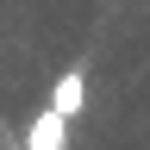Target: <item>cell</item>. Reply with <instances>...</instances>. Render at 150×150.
<instances>
[{"label":"cell","instance_id":"obj_2","mask_svg":"<svg viewBox=\"0 0 150 150\" xmlns=\"http://www.w3.org/2000/svg\"><path fill=\"white\" fill-rule=\"evenodd\" d=\"M25 150H69V119L50 112V106H38L31 125H25Z\"/></svg>","mask_w":150,"mask_h":150},{"label":"cell","instance_id":"obj_1","mask_svg":"<svg viewBox=\"0 0 150 150\" xmlns=\"http://www.w3.org/2000/svg\"><path fill=\"white\" fill-rule=\"evenodd\" d=\"M44 106H50V112H63V119L75 125V119H81V106H88V69H63V75L50 81Z\"/></svg>","mask_w":150,"mask_h":150}]
</instances>
